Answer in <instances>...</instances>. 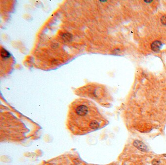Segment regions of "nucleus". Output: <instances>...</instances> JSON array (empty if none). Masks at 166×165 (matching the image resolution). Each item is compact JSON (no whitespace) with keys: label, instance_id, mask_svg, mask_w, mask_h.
I'll return each instance as SVG.
<instances>
[{"label":"nucleus","instance_id":"obj_7","mask_svg":"<svg viewBox=\"0 0 166 165\" xmlns=\"http://www.w3.org/2000/svg\"><path fill=\"white\" fill-rule=\"evenodd\" d=\"M152 163H153V164L154 165H159V164L160 163V162L159 161H158V160H154L153 161Z\"/></svg>","mask_w":166,"mask_h":165},{"label":"nucleus","instance_id":"obj_3","mask_svg":"<svg viewBox=\"0 0 166 165\" xmlns=\"http://www.w3.org/2000/svg\"><path fill=\"white\" fill-rule=\"evenodd\" d=\"M162 44L159 41H155L151 44V49L154 52H158L162 47Z\"/></svg>","mask_w":166,"mask_h":165},{"label":"nucleus","instance_id":"obj_2","mask_svg":"<svg viewBox=\"0 0 166 165\" xmlns=\"http://www.w3.org/2000/svg\"><path fill=\"white\" fill-rule=\"evenodd\" d=\"M134 145L141 151L144 152H148V147L142 141L139 140L135 141L134 142Z\"/></svg>","mask_w":166,"mask_h":165},{"label":"nucleus","instance_id":"obj_6","mask_svg":"<svg viewBox=\"0 0 166 165\" xmlns=\"http://www.w3.org/2000/svg\"><path fill=\"white\" fill-rule=\"evenodd\" d=\"M161 23L164 25L166 26V15L163 16L161 18Z\"/></svg>","mask_w":166,"mask_h":165},{"label":"nucleus","instance_id":"obj_1","mask_svg":"<svg viewBox=\"0 0 166 165\" xmlns=\"http://www.w3.org/2000/svg\"><path fill=\"white\" fill-rule=\"evenodd\" d=\"M69 130L76 135H83L99 129L101 122L92 108L85 104L75 106L68 119Z\"/></svg>","mask_w":166,"mask_h":165},{"label":"nucleus","instance_id":"obj_8","mask_svg":"<svg viewBox=\"0 0 166 165\" xmlns=\"http://www.w3.org/2000/svg\"><path fill=\"white\" fill-rule=\"evenodd\" d=\"M145 2H148V3H149L152 2V1H145Z\"/></svg>","mask_w":166,"mask_h":165},{"label":"nucleus","instance_id":"obj_4","mask_svg":"<svg viewBox=\"0 0 166 165\" xmlns=\"http://www.w3.org/2000/svg\"><path fill=\"white\" fill-rule=\"evenodd\" d=\"M1 56L3 59H7L10 57L11 55L7 50L5 49L2 48L1 50Z\"/></svg>","mask_w":166,"mask_h":165},{"label":"nucleus","instance_id":"obj_5","mask_svg":"<svg viewBox=\"0 0 166 165\" xmlns=\"http://www.w3.org/2000/svg\"><path fill=\"white\" fill-rule=\"evenodd\" d=\"M62 37L65 41H71L73 38V36L70 33H65L62 34Z\"/></svg>","mask_w":166,"mask_h":165}]
</instances>
